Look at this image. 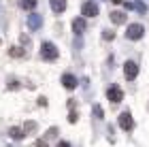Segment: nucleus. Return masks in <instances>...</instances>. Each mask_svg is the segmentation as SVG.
Masks as SVG:
<instances>
[{"instance_id":"nucleus-15","label":"nucleus","mask_w":149,"mask_h":147,"mask_svg":"<svg viewBox=\"0 0 149 147\" xmlns=\"http://www.w3.org/2000/svg\"><path fill=\"white\" fill-rule=\"evenodd\" d=\"M9 53H11L13 58H22V56H24V51H22V47H11V49H9Z\"/></svg>"},{"instance_id":"nucleus-13","label":"nucleus","mask_w":149,"mask_h":147,"mask_svg":"<svg viewBox=\"0 0 149 147\" xmlns=\"http://www.w3.org/2000/svg\"><path fill=\"white\" fill-rule=\"evenodd\" d=\"M124 6H126V9H136L139 13L147 11V4H143V2H124Z\"/></svg>"},{"instance_id":"nucleus-1","label":"nucleus","mask_w":149,"mask_h":147,"mask_svg":"<svg viewBox=\"0 0 149 147\" xmlns=\"http://www.w3.org/2000/svg\"><path fill=\"white\" fill-rule=\"evenodd\" d=\"M58 56H60V49L51 41H45L43 45H40V58H43V60L53 62V60H58Z\"/></svg>"},{"instance_id":"nucleus-19","label":"nucleus","mask_w":149,"mask_h":147,"mask_svg":"<svg viewBox=\"0 0 149 147\" xmlns=\"http://www.w3.org/2000/svg\"><path fill=\"white\" fill-rule=\"evenodd\" d=\"M56 134H58V128H56V126H53V128H49V130H47V137H49V139H51V137H56Z\"/></svg>"},{"instance_id":"nucleus-23","label":"nucleus","mask_w":149,"mask_h":147,"mask_svg":"<svg viewBox=\"0 0 149 147\" xmlns=\"http://www.w3.org/2000/svg\"><path fill=\"white\" fill-rule=\"evenodd\" d=\"M111 2H113V4H121L124 0H111Z\"/></svg>"},{"instance_id":"nucleus-21","label":"nucleus","mask_w":149,"mask_h":147,"mask_svg":"<svg viewBox=\"0 0 149 147\" xmlns=\"http://www.w3.org/2000/svg\"><path fill=\"white\" fill-rule=\"evenodd\" d=\"M36 147H47V141H43V139H40V141H36Z\"/></svg>"},{"instance_id":"nucleus-2","label":"nucleus","mask_w":149,"mask_h":147,"mask_svg":"<svg viewBox=\"0 0 149 147\" xmlns=\"http://www.w3.org/2000/svg\"><path fill=\"white\" fill-rule=\"evenodd\" d=\"M143 34H145V28L141 24H128L126 38H130V41H139V38H143Z\"/></svg>"},{"instance_id":"nucleus-14","label":"nucleus","mask_w":149,"mask_h":147,"mask_svg":"<svg viewBox=\"0 0 149 147\" xmlns=\"http://www.w3.org/2000/svg\"><path fill=\"white\" fill-rule=\"evenodd\" d=\"M92 113H94V115H96V119H102V115H104V113H102V107H100V105H94Z\"/></svg>"},{"instance_id":"nucleus-10","label":"nucleus","mask_w":149,"mask_h":147,"mask_svg":"<svg viewBox=\"0 0 149 147\" xmlns=\"http://www.w3.org/2000/svg\"><path fill=\"white\" fill-rule=\"evenodd\" d=\"M51 11L53 13H64L66 11V0H51Z\"/></svg>"},{"instance_id":"nucleus-11","label":"nucleus","mask_w":149,"mask_h":147,"mask_svg":"<svg viewBox=\"0 0 149 147\" xmlns=\"http://www.w3.org/2000/svg\"><path fill=\"white\" fill-rule=\"evenodd\" d=\"M72 30H74V34H81V32L85 30V19H83V17L72 19Z\"/></svg>"},{"instance_id":"nucleus-20","label":"nucleus","mask_w":149,"mask_h":147,"mask_svg":"<svg viewBox=\"0 0 149 147\" xmlns=\"http://www.w3.org/2000/svg\"><path fill=\"white\" fill-rule=\"evenodd\" d=\"M68 122H70V124H74V122H77V113H74V111H70V115H68Z\"/></svg>"},{"instance_id":"nucleus-9","label":"nucleus","mask_w":149,"mask_h":147,"mask_svg":"<svg viewBox=\"0 0 149 147\" xmlns=\"http://www.w3.org/2000/svg\"><path fill=\"white\" fill-rule=\"evenodd\" d=\"M9 137L13 139V141H22V139L26 137V130H24V128H15V126H13V128H9Z\"/></svg>"},{"instance_id":"nucleus-7","label":"nucleus","mask_w":149,"mask_h":147,"mask_svg":"<svg viewBox=\"0 0 149 147\" xmlns=\"http://www.w3.org/2000/svg\"><path fill=\"white\" fill-rule=\"evenodd\" d=\"M40 26H43V15H38V13H30V15H28V28L30 30H38Z\"/></svg>"},{"instance_id":"nucleus-6","label":"nucleus","mask_w":149,"mask_h":147,"mask_svg":"<svg viewBox=\"0 0 149 147\" xmlns=\"http://www.w3.org/2000/svg\"><path fill=\"white\" fill-rule=\"evenodd\" d=\"M98 4L96 2H94V0H90V2H85L83 6H81V15H83V17H96L98 15Z\"/></svg>"},{"instance_id":"nucleus-16","label":"nucleus","mask_w":149,"mask_h":147,"mask_svg":"<svg viewBox=\"0 0 149 147\" xmlns=\"http://www.w3.org/2000/svg\"><path fill=\"white\" fill-rule=\"evenodd\" d=\"M22 6H24V9H34L36 0H22Z\"/></svg>"},{"instance_id":"nucleus-18","label":"nucleus","mask_w":149,"mask_h":147,"mask_svg":"<svg viewBox=\"0 0 149 147\" xmlns=\"http://www.w3.org/2000/svg\"><path fill=\"white\" fill-rule=\"evenodd\" d=\"M113 36H115V34H113L111 30H104V32H102V38H104V41H113Z\"/></svg>"},{"instance_id":"nucleus-3","label":"nucleus","mask_w":149,"mask_h":147,"mask_svg":"<svg viewBox=\"0 0 149 147\" xmlns=\"http://www.w3.org/2000/svg\"><path fill=\"white\" fill-rule=\"evenodd\" d=\"M124 75H126L128 81H134V79H136V75H139V64L134 62V60H128V62L124 64Z\"/></svg>"},{"instance_id":"nucleus-12","label":"nucleus","mask_w":149,"mask_h":147,"mask_svg":"<svg viewBox=\"0 0 149 147\" xmlns=\"http://www.w3.org/2000/svg\"><path fill=\"white\" fill-rule=\"evenodd\" d=\"M126 19H128V17H126L121 11H113V13H111V22H113V24H117V26L126 24Z\"/></svg>"},{"instance_id":"nucleus-4","label":"nucleus","mask_w":149,"mask_h":147,"mask_svg":"<svg viewBox=\"0 0 149 147\" xmlns=\"http://www.w3.org/2000/svg\"><path fill=\"white\" fill-rule=\"evenodd\" d=\"M107 98H109L113 105H119L121 100H124V92H121V88H117V85H111V88L107 90Z\"/></svg>"},{"instance_id":"nucleus-5","label":"nucleus","mask_w":149,"mask_h":147,"mask_svg":"<svg viewBox=\"0 0 149 147\" xmlns=\"http://www.w3.org/2000/svg\"><path fill=\"white\" fill-rule=\"evenodd\" d=\"M119 128L126 130V132L134 128V119H132V113H130V111H124V113L119 115Z\"/></svg>"},{"instance_id":"nucleus-22","label":"nucleus","mask_w":149,"mask_h":147,"mask_svg":"<svg viewBox=\"0 0 149 147\" xmlns=\"http://www.w3.org/2000/svg\"><path fill=\"white\" fill-rule=\"evenodd\" d=\"M56 147H70V143H66V141H60Z\"/></svg>"},{"instance_id":"nucleus-17","label":"nucleus","mask_w":149,"mask_h":147,"mask_svg":"<svg viewBox=\"0 0 149 147\" xmlns=\"http://www.w3.org/2000/svg\"><path fill=\"white\" fill-rule=\"evenodd\" d=\"M24 130H26V134H28V132H34V130H36V124H34V122H26Z\"/></svg>"},{"instance_id":"nucleus-8","label":"nucleus","mask_w":149,"mask_h":147,"mask_svg":"<svg viewBox=\"0 0 149 147\" xmlns=\"http://www.w3.org/2000/svg\"><path fill=\"white\" fill-rule=\"evenodd\" d=\"M62 85L66 90H74V88H77V77L70 75V72H64V75H62Z\"/></svg>"}]
</instances>
